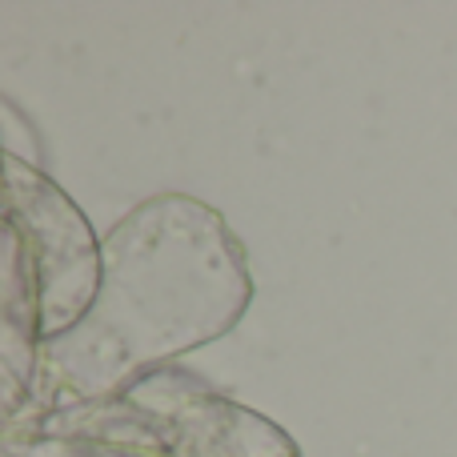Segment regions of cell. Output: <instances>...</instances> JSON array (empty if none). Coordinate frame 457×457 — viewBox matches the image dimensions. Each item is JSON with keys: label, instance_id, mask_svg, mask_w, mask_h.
I'll return each mask as SVG.
<instances>
[{"label": "cell", "instance_id": "obj_4", "mask_svg": "<svg viewBox=\"0 0 457 457\" xmlns=\"http://www.w3.org/2000/svg\"><path fill=\"white\" fill-rule=\"evenodd\" d=\"M0 457H145L125 445L93 442V437H61V434H4Z\"/></svg>", "mask_w": 457, "mask_h": 457}, {"label": "cell", "instance_id": "obj_1", "mask_svg": "<svg viewBox=\"0 0 457 457\" xmlns=\"http://www.w3.org/2000/svg\"><path fill=\"white\" fill-rule=\"evenodd\" d=\"M104 273L88 313L40 349L37 402L21 426L133 389L177 357L225 337L253 301L241 237L213 205L157 193L104 233Z\"/></svg>", "mask_w": 457, "mask_h": 457}, {"label": "cell", "instance_id": "obj_3", "mask_svg": "<svg viewBox=\"0 0 457 457\" xmlns=\"http://www.w3.org/2000/svg\"><path fill=\"white\" fill-rule=\"evenodd\" d=\"M8 213L4 233L21 245L40 301V341H56L88 313L104 273L101 241L93 237L77 201L56 181L24 165L16 153L4 157Z\"/></svg>", "mask_w": 457, "mask_h": 457}, {"label": "cell", "instance_id": "obj_2", "mask_svg": "<svg viewBox=\"0 0 457 457\" xmlns=\"http://www.w3.org/2000/svg\"><path fill=\"white\" fill-rule=\"evenodd\" d=\"M21 434L93 437L145 457H301L297 437L285 426L181 365L149 373L109 402L48 413Z\"/></svg>", "mask_w": 457, "mask_h": 457}]
</instances>
